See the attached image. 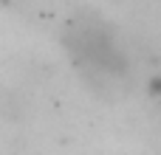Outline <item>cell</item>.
Segmentation results:
<instances>
[{"label": "cell", "instance_id": "cell-1", "mask_svg": "<svg viewBox=\"0 0 161 155\" xmlns=\"http://www.w3.org/2000/svg\"><path fill=\"white\" fill-rule=\"evenodd\" d=\"M65 48H68L76 71L99 93L116 96V93L127 90L130 76H133L130 59H127V51L119 42L116 31L105 20H99L96 14L74 17L65 31Z\"/></svg>", "mask_w": 161, "mask_h": 155}]
</instances>
